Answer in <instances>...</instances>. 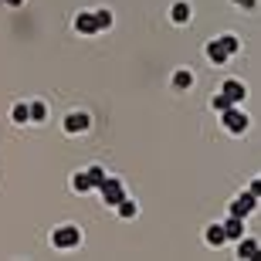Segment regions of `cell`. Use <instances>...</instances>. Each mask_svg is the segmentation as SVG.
Returning a JSON list of instances; mask_svg holds the SVG:
<instances>
[{
  "label": "cell",
  "instance_id": "obj_1",
  "mask_svg": "<svg viewBox=\"0 0 261 261\" xmlns=\"http://www.w3.org/2000/svg\"><path fill=\"white\" fill-rule=\"evenodd\" d=\"M51 248L55 251H75V248H82V227H75V224L55 227L51 231Z\"/></svg>",
  "mask_w": 261,
  "mask_h": 261
},
{
  "label": "cell",
  "instance_id": "obj_2",
  "mask_svg": "<svg viewBox=\"0 0 261 261\" xmlns=\"http://www.w3.org/2000/svg\"><path fill=\"white\" fill-rule=\"evenodd\" d=\"M221 126L231 136H244L248 129H251V119H248V112H244L241 106H231L227 112H221Z\"/></svg>",
  "mask_w": 261,
  "mask_h": 261
},
{
  "label": "cell",
  "instance_id": "obj_3",
  "mask_svg": "<svg viewBox=\"0 0 261 261\" xmlns=\"http://www.w3.org/2000/svg\"><path fill=\"white\" fill-rule=\"evenodd\" d=\"M95 190L102 194V200H106L109 207H116V203L126 197V187H122V180H119V176H109V173H106V180H102Z\"/></svg>",
  "mask_w": 261,
  "mask_h": 261
},
{
  "label": "cell",
  "instance_id": "obj_4",
  "mask_svg": "<svg viewBox=\"0 0 261 261\" xmlns=\"http://www.w3.org/2000/svg\"><path fill=\"white\" fill-rule=\"evenodd\" d=\"M254 207H258V197H254L251 190H244V194H238L227 203V214H234V217H251Z\"/></svg>",
  "mask_w": 261,
  "mask_h": 261
},
{
  "label": "cell",
  "instance_id": "obj_5",
  "mask_svg": "<svg viewBox=\"0 0 261 261\" xmlns=\"http://www.w3.org/2000/svg\"><path fill=\"white\" fill-rule=\"evenodd\" d=\"M88 126H92V116H88V112H82V109L68 112L65 122H61V129H65L68 136H82V133H88Z\"/></svg>",
  "mask_w": 261,
  "mask_h": 261
},
{
  "label": "cell",
  "instance_id": "obj_6",
  "mask_svg": "<svg viewBox=\"0 0 261 261\" xmlns=\"http://www.w3.org/2000/svg\"><path fill=\"white\" fill-rule=\"evenodd\" d=\"M217 92H224L231 106H241L244 98H248V85H244L241 78H224V82H221V88H217Z\"/></svg>",
  "mask_w": 261,
  "mask_h": 261
},
{
  "label": "cell",
  "instance_id": "obj_7",
  "mask_svg": "<svg viewBox=\"0 0 261 261\" xmlns=\"http://www.w3.org/2000/svg\"><path fill=\"white\" fill-rule=\"evenodd\" d=\"M203 55H207V61L211 65H227L231 61V51L221 44V38H214V41H207V48H203Z\"/></svg>",
  "mask_w": 261,
  "mask_h": 261
},
{
  "label": "cell",
  "instance_id": "obj_8",
  "mask_svg": "<svg viewBox=\"0 0 261 261\" xmlns=\"http://www.w3.org/2000/svg\"><path fill=\"white\" fill-rule=\"evenodd\" d=\"M238 258L261 261V241H254V238H241V241H238Z\"/></svg>",
  "mask_w": 261,
  "mask_h": 261
},
{
  "label": "cell",
  "instance_id": "obj_9",
  "mask_svg": "<svg viewBox=\"0 0 261 261\" xmlns=\"http://www.w3.org/2000/svg\"><path fill=\"white\" fill-rule=\"evenodd\" d=\"M75 31L78 34H98L95 10H82V14H75Z\"/></svg>",
  "mask_w": 261,
  "mask_h": 261
},
{
  "label": "cell",
  "instance_id": "obj_10",
  "mask_svg": "<svg viewBox=\"0 0 261 261\" xmlns=\"http://www.w3.org/2000/svg\"><path fill=\"white\" fill-rule=\"evenodd\" d=\"M224 224V234H227V241H241L244 238V217H234V214H227V221Z\"/></svg>",
  "mask_w": 261,
  "mask_h": 261
},
{
  "label": "cell",
  "instance_id": "obj_11",
  "mask_svg": "<svg viewBox=\"0 0 261 261\" xmlns=\"http://www.w3.org/2000/svg\"><path fill=\"white\" fill-rule=\"evenodd\" d=\"M170 85H173V92H187V88H194V71H190V68H176L173 78H170Z\"/></svg>",
  "mask_w": 261,
  "mask_h": 261
},
{
  "label": "cell",
  "instance_id": "obj_12",
  "mask_svg": "<svg viewBox=\"0 0 261 261\" xmlns=\"http://www.w3.org/2000/svg\"><path fill=\"white\" fill-rule=\"evenodd\" d=\"M190 17H194V7L187 0H176L173 7H170V20L173 24H190Z\"/></svg>",
  "mask_w": 261,
  "mask_h": 261
},
{
  "label": "cell",
  "instance_id": "obj_13",
  "mask_svg": "<svg viewBox=\"0 0 261 261\" xmlns=\"http://www.w3.org/2000/svg\"><path fill=\"white\" fill-rule=\"evenodd\" d=\"M203 241L211 244V248H224V244H227L224 224H207V231H203Z\"/></svg>",
  "mask_w": 261,
  "mask_h": 261
},
{
  "label": "cell",
  "instance_id": "obj_14",
  "mask_svg": "<svg viewBox=\"0 0 261 261\" xmlns=\"http://www.w3.org/2000/svg\"><path fill=\"white\" fill-rule=\"evenodd\" d=\"M71 190H75V194H88V190H95V184H92L88 170H78V173H71Z\"/></svg>",
  "mask_w": 261,
  "mask_h": 261
},
{
  "label": "cell",
  "instance_id": "obj_15",
  "mask_svg": "<svg viewBox=\"0 0 261 261\" xmlns=\"http://www.w3.org/2000/svg\"><path fill=\"white\" fill-rule=\"evenodd\" d=\"M116 214H119V217H122V221H133L136 214H139V203H136L133 197H122V200L116 203Z\"/></svg>",
  "mask_w": 261,
  "mask_h": 261
},
{
  "label": "cell",
  "instance_id": "obj_16",
  "mask_svg": "<svg viewBox=\"0 0 261 261\" xmlns=\"http://www.w3.org/2000/svg\"><path fill=\"white\" fill-rule=\"evenodd\" d=\"M10 122H14V126H28L31 122L28 102H14V109H10Z\"/></svg>",
  "mask_w": 261,
  "mask_h": 261
},
{
  "label": "cell",
  "instance_id": "obj_17",
  "mask_svg": "<svg viewBox=\"0 0 261 261\" xmlns=\"http://www.w3.org/2000/svg\"><path fill=\"white\" fill-rule=\"evenodd\" d=\"M28 112H31V122H48V102L34 98V102H28Z\"/></svg>",
  "mask_w": 261,
  "mask_h": 261
},
{
  "label": "cell",
  "instance_id": "obj_18",
  "mask_svg": "<svg viewBox=\"0 0 261 261\" xmlns=\"http://www.w3.org/2000/svg\"><path fill=\"white\" fill-rule=\"evenodd\" d=\"M95 24H98V34H102V31H109V28H112V10H109V7H98L95 10Z\"/></svg>",
  "mask_w": 261,
  "mask_h": 261
},
{
  "label": "cell",
  "instance_id": "obj_19",
  "mask_svg": "<svg viewBox=\"0 0 261 261\" xmlns=\"http://www.w3.org/2000/svg\"><path fill=\"white\" fill-rule=\"evenodd\" d=\"M211 109L217 112V116H221V112H227V109H231V102H227V95H224V92H214V98H211Z\"/></svg>",
  "mask_w": 261,
  "mask_h": 261
},
{
  "label": "cell",
  "instance_id": "obj_20",
  "mask_svg": "<svg viewBox=\"0 0 261 261\" xmlns=\"http://www.w3.org/2000/svg\"><path fill=\"white\" fill-rule=\"evenodd\" d=\"M221 44L231 51V55H238V51H241V38H238V34H221Z\"/></svg>",
  "mask_w": 261,
  "mask_h": 261
},
{
  "label": "cell",
  "instance_id": "obj_21",
  "mask_svg": "<svg viewBox=\"0 0 261 261\" xmlns=\"http://www.w3.org/2000/svg\"><path fill=\"white\" fill-rule=\"evenodd\" d=\"M88 176H92V184H102V180H106V170H102V166H98V163H92V166H88Z\"/></svg>",
  "mask_w": 261,
  "mask_h": 261
},
{
  "label": "cell",
  "instance_id": "obj_22",
  "mask_svg": "<svg viewBox=\"0 0 261 261\" xmlns=\"http://www.w3.org/2000/svg\"><path fill=\"white\" fill-rule=\"evenodd\" d=\"M234 7H244V10H254L258 7V0H231Z\"/></svg>",
  "mask_w": 261,
  "mask_h": 261
},
{
  "label": "cell",
  "instance_id": "obj_23",
  "mask_svg": "<svg viewBox=\"0 0 261 261\" xmlns=\"http://www.w3.org/2000/svg\"><path fill=\"white\" fill-rule=\"evenodd\" d=\"M248 190H251V194H254V197H261V176H258V180H254V184H251V187H248Z\"/></svg>",
  "mask_w": 261,
  "mask_h": 261
},
{
  "label": "cell",
  "instance_id": "obj_24",
  "mask_svg": "<svg viewBox=\"0 0 261 261\" xmlns=\"http://www.w3.org/2000/svg\"><path fill=\"white\" fill-rule=\"evenodd\" d=\"M0 4H7V7H20L24 0H0Z\"/></svg>",
  "mask_w": 261,
  "mask_h": 261
}]
</instances>
